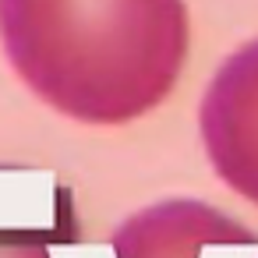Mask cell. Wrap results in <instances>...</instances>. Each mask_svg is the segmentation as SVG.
Instances as JSON below:
<instances>
[{"label":"cell","instance_id":"2","mask_svg":"<svg viewBox=\"0 0 258 258\" xmlns=\"http://www.w3.org/2000/svg\"><path fill=\"white\" fill-rule=\"evenodd\" d=\"M198 131L219 180L258 205V39L233 50L212 75L198 106Z\"/></svg>","mask_w":258,"mask_h":258},{"label":"cell","instance_id":"1","mask_svg":"<svg viewBox=\"0 0 258 258\" xmlns=\"http://www.w3.org/2000/svg\"><path fill=\"white\" fill-rule=\"evenodd\" d=\"M0 46L50 110L120 127L177 89L191 22L184 0H0Z\"/></svg>","mask_w":258,"mask_h":258},{"label":"cell","instance_id":"3","mask_svg":"<svg viewBox=\"0 0 258 258\" xmlns=\"http://www.w3.org/2000/svg\"><path fill=\"white\" fill-rule=\"evenodd\" d=\"M212 244H258V237L198 198H166L138 209L113 233L117 258H202Z\"/></svg>","mask_w":258,"mask_h":258},{"label":"cell","instance_id":"4","mask_svg":"<svg viewBox=\"0 0 258 258\" xmlns=\"http://www.w3.org/2000/svg\"><path fill=\"white\" fill-rule=\"evenodd\" d=\"M0 258H50L39 240H22V237H0Z\"/></svg>","mask_w":258,"mask_h":258}]
</instances>
